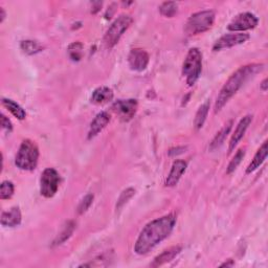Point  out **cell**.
<instances>
[{
    "label": "cell",
    "instance_id": "83f0119b",
    "mask_svg": "<svg viewBox=\"0 0 268 268\" xmlns=\"http://www.w3.org/2000/svg\"><path fill=\"white\" fill-rule=\"evenodd\" d=\"M134 194H136V190L132 189V188H129V189H126L120 196V198L117 199V204H116V211L121 210L128 201L134 196Z\"/></svg>",
    "mask_w": 268,
    "mask_h": 268
},
{
    "label": "cell",
    "instance_id": "d4e9b609",
    "mask_svg": "<svg viewBox=\"0 0 268 268\" xmlns=\"http://www.w3.org/2000/svg\"><path fill=\"white\" fill-rule=\"evenodd\" d=\"M245 156V150L244 149H240L237 151V153L234 154V156L232 157V159L230 160V162L227 165V169H226V173L227 174H231L234 170L237 169L238 165L241 163L242 159Z\"/></svg>",
    "mask_w": 268,
    "mask_h": 268
},
{
    "label": "cell",
    "instance_id": "1f68e13d",
    "mask_svg": "<svg viewBox=\"0 0 268 268\" xmlns=\"http://www.w3.org/2000/svg\"><path fill=\"white\" fill-rule=\"evenodd\" d=\"M267 85H268V84H267V79H264L263 82H262V84H261V89L263 91H266L267 90Z\"/></svg>",
    "mask_w": 268,
    "mask_h": 268
},
{
    "label": "cell",
    "instance_id": "277c9868",
    "mask_svg": "<svg viewBox=\"0 0 268 268\" xmlns=\"http://www.w3.org/2000/svg\"><path fill=\"white\" fill-rule=\"evenodd\" d=\"M201 71H203V55L198 48H191L182 65V76L186 78L189 86H193L197 82Z\"/></svg>",
    "mask_w": 268,
    "mask_h": 268
},
{
    "label": "cell",
    "instance_id": "4dcf8cb0",
    "mask_svg": "<svg viewBox=\"0 0 268 268\" xmlns=\"http://www.w3.org/2000/svg\"><path fill=\"white\" fill-rule=\"evenodd\" d=\"M6 16H7V14H6V12H5V10H4V8H0V22H4L5 21V19H6Z\"/></svg>",
    "mask_w": 268,
    "mask_h": 268
},
{
    "label": "cell",
    "instance_id": "7402d4cb",
    "mask_svg": "<svg viewBox=\"0 0 268 268\" xmlns=\"http://www.w3.org/2000/svg\"><path fill=\"white\" fill-rule=\"evenodd\" d=\"M76 228V223L74 221H69L66 222V224L64 225L63 229L61 230V232L59 233V236L56 238V240L54 241V245H59V244H62L64 243L66 240H69L72 234L74 232Z\"/></svg>",
    "mask_w": 268,
    "mask_h": 268
},
{
    "label": "cell",
    "instance_id": "f1b7e54d",
    "mask_svg": "<svg viewBox=\"0 0 268 268\" xmlns=\"http://www.w3.org/2000/svg\"><path fill=\"white\" fill-rule=\"evenodd\" d=\"M93 198H94V196L92 194H88V195H86L85 197L82 199V201H81L79 207H78V213L80 215L84 214L90 208V206L93 203Z\"/></svg>",
    "mask_w": 268,
    "mask_h": 268
},
{
    "label": "cell",
    "instance_id": "3957f363",
    "mask_svg": "<svg viewBox=\"0 0 268 268\" xmlns=\"http://www.w3.org/2000/svg\"><path fill=\"white\" fill-rule=\"evenodd\" d=\"M39 159V149L35 142L25 140L22 142L17 152L15 163L17 168L23 171H32L36 169Z\"/></svg>",
    "mask_w": 268,
    "mask_h": 268
},
{
    "label": "cell",
    "instance_id": "f546056e",
    "mask_svg": "<svg viewBox=\"0 0 268 268\" xmlns=\"http://www.w3.org/2000/svg\"><path fill=\"white\" fill-rule=\"evenodd\" d=\"M2 128L9 133L12 132V130H13V125H12L11 121L8 119L5 114H2Z\"/></svg>",
    "mask_w": 268,
    "mask_h": 268
},
{
    "label": "cell",
    "instance_id": "52a82bcc",
    "mask_svg": "<svg viewBox=\"0 0 268 268\" xmlns=\"http://www.w3.org/2000/svg\"><path fill=\"white\" fill-rule=\"evenodd\" d=\"M60 184V175L53 169L47 168L41 174L40 178V193L45 198H52L56 195Z\"/></svg>",
    "mask_w": 268,
    "mask_h": 268
},
{
    "label": "cell",
    "instance_id": "6da1fadb",
    "mask_svg": "<svg viewBox=\"0 0 268 268\" xmlns=\"http://www.w3.org/2000/svg\"><path fill=\"white\" fill-rule=\"evenodd\" d=\"M176 220L174 214H169L149 222L140 232V236L134 245V251L141 256L148 254L156 245L170 236L176 224Z\"/></svg>",
    "mask_w": 268,
    "mask_h": 268
},
{
    "label": "cell",
    "instance_id": "9a60e30c",
    "mask_svg": "<svg viewBox=\"0 0 268 268\" xmlns=\"http://www.w3.org/2000/svg\"><path fill=\"white\" fill-rule=\"evenodd\" d=\"M21 223V212L18 207H14L2 215V224L7 227H15Z\"/></svg>",
    "mask_w": 268,
    "mask_h": 268
},
{
    "label": "cell",
    "instance_id": "8fae6325",
    "mask_svg": "<svg viewBox=\"0 0 268 268\" xmlns=\"http://www.w3.org/2000/svg\"><path fill=\"white\" fill-rule=\"evenodd\" d=\"M149 55L146 50L142 48L132 49L128 56V63L130 69L136 72L145 71L149 64Z\"/></svg>",
    "mask_w": 268,
    "mask_h": 268
},
{
    "label": "cell",
    "instance_id": "ac0fdd59",
    "mask_svg": "<svg viewBox=\"0 0 268 268\" xmlns=\"http://www.w3.org/2000/svg\"><path fill=\"white\" fill-rule=\"evenodd\" d=\"M268 154V142H264L263 145L260 147V149L257 151V153L254 157V159L251 160V162L249 163V165L247 166L246 169V174H250L251 172L256 171L258 168L265 161L266 157Z\"/></svg>",
    "mask_w": 268,
    "mask_h": 268
},
{
    "label": "cell",
    "instance_id": "4316f807",
    "mask_svg": "<svg viewBox=\"0 0 268 268\" xmlns=\"http://www.w3.org/2000/svg\"><path fill=\"white\" fill-rule=\"evenodd\" d=\"M15 187L12 181H4L0 186V198L3 200L10 199L14 195Z\"/></svg>",
    "mask_w": 268,
    "mask_h": 268
},
{
    "label": "cell",
    "instance_id": "30bf717a",
    "mask_svg": "<svg viewBox=\"0 0 268 268\" xmlns=\"http://www.w3.org/2000/svg\"><path fill=\"white\" fill-rule=\"evenodd\" d=\"M249 39L248 34L244 32H237V34H227V35L222 36L221 38L218 39L214 46L213 50L214 52H219V50L230 48L236 45H240L244 42H246Z\"/></svg>",
    "mask_w": 268,
    "mask_h": 268
},
{
    "label": "cell",
    "instance_id": "cb8c5ba5",
    "mask_svg": "<svg viewBox=\"0 0 268 268\" xmlns=\"http://www.w3.org/2000/svg\"><path fill=\"white\" fill-rule=\"evenodd\" d=\"M177 10H178V5L174 2H165L159 7L160 14L164 17H169V18L175 16Z\"/></svg>",
    "mask_w": 268,
    "mask_h": 268
},
{
    "label": "cell",
    "instance_id": "ba28073f",
    "mask_svg": "<svg viewBox=\"0 0 268 268\" xmlns=\"http://www.w3.org/2000/svg\"><path fill=\"white\" fill-rule=\"evenodd\" d=\"M259 23L257 16L251 13H241L237 15L227 25V29L231 31H245L255 28Z\"/></svg>",
    "mask_w": 268,
    "mask_h": 268
},
{
    "label": "cell",
    "instance_id": "d6a6232c",
    "mask_svg": "<svg viewBox=\"0 0 268 268\" xmlns=\"http://www.w3.org/2000/svg\"><path fill=\"white\" fill-rule=\"evenodd\" d=\"M233 265V261L232 260H228V262H225L223 264H221V267H224V266H232Z\"/></svg>",
    "mask_w": 268,
    "mask_h": 268
},
{
    "label": "cell",
    "instance_id": "7a4b0ae2",
    "mask_svg": "<svg viewBox=\"0 0 268 268\" xmlns=\"http://www.w3.org/2000/svg\"><path fill=\"white\" fill-rule=\"evenodd\" d=\"M263 64H248L240 67L239 70L234 72L226 81L220 90V93L217 96V100L215 103V112H219L232 97V95L236 94L250 78L255 77L258 73L263 71Z\"/></svg>",
    "mask_w": 268,
    "mask_h": 268
},
{
    "label": "cell",
    "instance_id": "5bb4252c",
    "mask_svg": "<svg viewBox=\"0 0 268 268\" xmlns=\"http://www.w3.org/2000/svg\"><path fill=\"white\" fill-rule=\"evenodd\" d=\"M110 120H111V116L108 112L106 111L99 112L90 124L89 131H88V140L95 138L97 134L109 124Z\"/></svg>",
    "mask_w": 268,
    "mask_h": 268
},
{
    "label": "cell",
    "instance_id": "ffe728a7",
    "mask_svg": "<svg viewBox=\"0 0 268 268\" xmlns=\"http://www.w3.org/2000/svg\"><path fill=\"white\" fill-rule=\"evenodd\" d=\"M3 105L15 116L17 117V119L22 121L25 119L26 116V112L25 110L19 105L17 104L16 102H14L13 99H10V98H3Z\"/></svg>",
    "mask_w": 268,
    "mask_h": 268
},
{
    "label": "cell",
    "instance_id": "44dd1931",
    "mask_svg": "<svg viewBox=\"0 0 268 268\" xmlns=\"http://www.w3.org/2000/svg\"><path fill=\"white\" fill-rule=\"evenodd\" d=\"M209 110H210L209 100L199 107V109L195 115V120H194V127L196 130H199L204 127L205 122H206L208 114H209Z\"/></svg>",
    "mask_w": 268,
    "mask_h": 268
},
{
    "label": "cell",
    "instance_id": "2e32d148",
    "mask_svg": "<svg viewBox=\"0 0 268 268\" xmlns=\"http://www.w3.org/2000/svg\"><path fill=\"white\" fill-rule=\"evenodd\" d=\"M181 251V247L180 246H173V247H170L169 249H165L164 251H162V253L160 255H158L152 262V264H151V266L152 267H158V266H161L165 263H169L170 261H172L173 259H175Z\"/></svg>",
    "mask_w": 268,
    "mask_h": 268
},
{
    "label": "cell",
    "instance_id": "9c48e42d",
    "mask_svg": "<svg viewBox=\"0 0 268 268\" xmlns=\"http://www.w3.org/2000/svg\"><path fill=\"white\" fill-rule=\"evenodd\" d=\"M138 106L137 99H119L113 104L112 109L122 122H129L136 115Z\"/></svg>",
    "mask_w": 268,
    "mask_h": 268
},
{
    "label": "cell",
    "instance_id": "603a6c76",
    "mask_svg": "<svg viewBox=\"0 0 268 268\" xmlns=\"http://www.w3.org/2000/svg\"><path fill=\"white\" fill-rule=\"evenodd\" d=\"M20 47L23 50V53L26 55H35L40 53L43 49L41 44H39L37 41H32V40L22 41Z\"/></svg>",
    "mask_w": 268,
    "mask_h": 268
},
{
    "label": "cell",
    "instance_id": "7c38bea8",
    "mask_svg": "<svg viewBox=\"0 0 268 268\" xmlns=\"http://www.w3.org/2000/svg\"><path fill=\"white\" fill-rule=\"evenodd\" d=\"M188 168V163L184 161V160H175L172 168H171V171L168 175L166 179H165V187H175L176 184L178 183V181L180 180L181 176L183 175V173L186 172Z\"/></svg>",
    "mask_w": 268,
    "mask_h": 268
},
{
    "label": "cell",
    "instance_id": "d6986e66",
    "mask_svg": "<svg viewBox=\"0 0 268 268\" xmlns=\"http://www.w3.org/2000/svg\"><path fill=\"white\" fill-rule=\"evenodd\" d=\"M232 124H233V122L232 121H229L228 123H226L224 125V127L219 132H218L216 134L215 138L213 139V141H212V143L210 145V150L211 151H214V150H216V149H218V148L222 146V144L224 143L226 137L228 136V133L231 130Z\"/></svg>",
    "mask_w": 268,
    "mask_h": 268
},
{
    "label": "cell",
    "instance_id": "e0dca14e",
    "mask_svg": "<svg viewBox=\"0 0 268 268\" xmlns=\"http://www.w3.org/2000/svg\"><path fill=\"white\" fill-rule=\"evenodd\" d=\"M113 98V91L109 87L102 86L96 88L91 95V102L96 105H103L109 103Z\"/></svg>",
    "mask_w": 268,
    "mask_h": 268
},
{
    "label": "cell",
    "instance_id": "484cf974",
    "mask_svg": "<svg viewBox=\"0 0 268 268\" xmlns=\"http://www.w3.org/2000/svg\"><path fill=\"white\" fill-rule=\"evenodd\" d=\"M69 55L73 61H80L83 56V45L80 42H74L69 47Z\"/></svg>",
    "mask_w": 268,
    "mask_h": 268
},
{
    "label": "cell",
    "instance_id": "4fadbf2b",
    "mask_svg": "<svg viewBox=\"0 0 268 268\" xmlns=\"http://www.w3.org/2000/svg\"><path fill=\"white\" fill-rule=\"evenodd\" d=\"M251 121H253V116L251 115H246L244 116L243 119L239 122L236 130H234L232 137L230 139L229 142V147H228V152L230 153L231 151L236 148V146L239 144V142L242 140V138L244 137V134L246 132V130L248 129L249 125L251 124Z\"/></svg>",
    "mask_w": 268,
    "mask_h": 268
},
{
    "label": "cell",
    "instance_id": "5b68a950",
    "mask_svg": "<svg viewBox=\"0 0 268 268\" xmlns=\"http://www.w3.org/2000/svg\"><path fill=\"white\" fill-rule=\"evenodd\" d=\"M215 22V13L213 11H201L193 14L187 21L184 30L189 36H195L209 30Z\"/></svg>",
    "mask_w": 268,
    "mask_h": 268
},
{
    "label": "cell",
    "instance_id": "8992f818",
    "mask_svg": "<svg viewBox=\"0 0 268 268\" xmlns=\"http://www.w3.org/2000/svg\"><path fill=\"white\" fill-rule=\"evenodd\" d=\"M133 19L129 15H121L107 29L104 36V44L107 48L114 47L119 43L123 34L130 27Z\"/></svg>",
    "mask_w": 268,
    "mask_h": 268
}]
</instances>
